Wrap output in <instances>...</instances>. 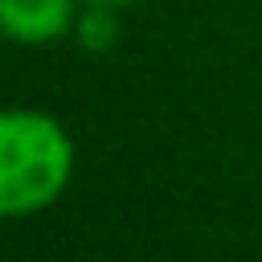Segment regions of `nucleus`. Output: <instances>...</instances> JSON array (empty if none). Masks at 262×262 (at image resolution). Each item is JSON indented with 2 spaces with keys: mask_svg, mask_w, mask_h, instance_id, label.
Masks as SVG:
<instances>
[{
  "mask_svg": "<svg viewBox=\"0 0 262 262\" xmlns=\"http://www.w3.org/2000/svg\"><path fill=\"white\" fill-rule=\"evenodd\" d=\"M74 180V139L45 111L0 115V213L33 217L61 201Z\"/></svg>",
  "mask_w": 262,
  "mask_h": 262,
  "instance_id": "f257e3e1",
  "label": "nucleus"
},
{
  "mask_svg": "<svg viewBox=\"0 0 262 262\" xmlns=\"http://www.w3.org/2000/svg\"><path fill=\"white\" fill-rule=\"evenodd\" d=\"M82 0H0V29L16 45H49L74 33Z\"/></svg>",
  "mask_w": 262,
  "mask_h": 262,
  "instance_id": "f03ea898",
  "label": "nucleus"
},
{
  "mask_svg": "<svg viewBox=\"0 0 262 262\" xmlns=\"http://www.w3.org/2000/svg\"><path fill=\"white\" fill-rule=\"evenodd\" d=\"M74 37H78V45L90 49V53L111 49V45L119 41V16H115V8H111V4H86V8L78 12V20H74Z\"/></svg>",
  "mask_w": 262,
  "mask_h": 262,
  "instance_id": "7ed1b4c3",
  "label": "nucleus"
},
{
  "mask_svg": "<svg viewBox=\"0 0 262 262\" xmlns=\"http://www.w3.org/2000/svg\"><path fill=\"white\" fill-rule=\"evenodd\" d=\"M86 4H111V8H123V4H135V0H86Z\"/></svg>",
  "mask_w": 262,
  "mask_h": 262,
  "instance_id": "20e7f679",
  "label": "nucleus"
}]
</instances>
